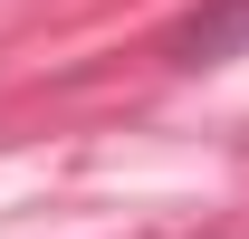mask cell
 I'll use <instances>...</instances> for the list:
<instances>
[{
    "label": "cell",
    "mask_w": 249,
    "mask_h": 239,
    "mask_svg": "<svg viewBox=\"0 0 249 239\" xmlns=\"http://www.w3.org/2000/svg\"><path fill=\"white\" fill-rule=\"evenodd\" d=\"M249 48V0H201L182 29H173V58L182 67H220V58H240Z\"/></svg>",
    "instance_id": "cell-1"
}]
</instances>
